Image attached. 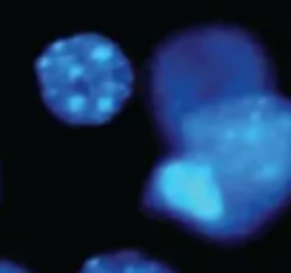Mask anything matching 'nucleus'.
<instances>
[{
  "label": "nucleus",
  "instance_id": "obj_1",
  "mask_svg": "<svg viewBox=\"0 0 291 273\" xmlns=\"http://www.w3.org/2000/svg\"><path fill=\"white\" fill-rule=\"evenodd\" d=\"M142 209L214 242H246L287 209L291 106L279 91L238 94L188 110L159 130Z\"/></svg>",
  "mask_w": 291,
  "mask_h": 273
},
{
  "label": "nucleus",
  "instance_id": "obj_2",
  "mask_svg": "<svg viewBox=\"0 0 291 273\" xmlns=\"http://www.w3.org/2000/svg\"><path fill=\"white\" fill-rule=\"evenodd\" d=\"M255 91H277V72L262 43L241 27L209 24L171 34L149 60L157 132L188 110Z\"/></svg>",
  "mask_w": 291,
  "mask_h": 273
},
{
  "label": "nucleus",
  "instance_id": "obj_3",
  "mask_svg": "<svg viewBox=\"0 0 291 273\" xmlns=\"http://www.w3.org/2000/svg\"><path fill=\"white\" fill-rule=\"evenodd\" d=\"M44 106L67 125H104L128 103L135 70L116 41L101 34H72L36 58Z\"/></svg>",
  "mask_w": 291,
  "mask_h": 273
},
{
  "label": "nucleus",
  "instance_id": "obj_4",
  "mask_svg": "<svg viewBox=\"0 0 291 273\" xmlns=\"http://www.w3.org/2000/svg\"><path fill=\"white\" fill-rule=\"evenodd\" d=\"M80 273H176L169 264L157 261L137 249L96 254L85 261Z\"/></svg>",
  "mask_w": 291,
  "mask_h": 273
},
{
  "label": "nucleus",
  "instance_id": "obj_5",
  "mask_svg": "<svg viewBox=\"0 0 291 273\" xmlns=\"http://www.w3.org/2000/svg\"><path fill=\"white\" fill-rule=\"evenodd\" d=\"M0 273H31L29 269L15 264V261H7V259H0Z\"/></svg>",
  "mask_w": 291,
  "mask_h": 273
}]
</instances>
